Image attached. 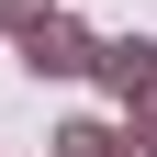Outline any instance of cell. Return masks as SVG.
<instances>
[{
  "label": "cell",
  "instance_id": "cell-1",
  "mask_svg": "<svg viewBox=\"0 0 157 157\" xmlns=\"http://www.w3.org/2000/svg\"><path fill=\"white\" fill-rule=\"evenodd\" d=\"M34 67H90V45H78V23H34Z\"/></svg>",
  "mask_w": 157,
  "mask_h": 157
},
{
  "label": "cell",
  "instance_id": "cell-2",
  "mask_svg": "<svg viewBox=\"0 0 157 157\" xmlns=\"http://www.w3.org/2000/svg\"><path fill=\"white\" fill-rule=\"evenodd\" d=\"M56 146H67V157H112V135H101V124H78V135H56Z\"/></svg>",
  "mask_w": 157,
  "mask_h": 157
}]
</instances>
